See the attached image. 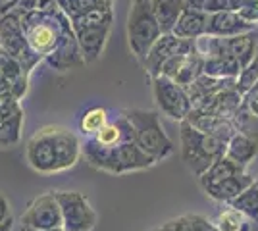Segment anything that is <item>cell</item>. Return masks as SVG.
Listing matches in <instances>:
<instances>
[{
	"instance_id": "obj_1",
	"label": "cell",
	"mask_w": 258,
	"mask_h": 231,
	"mask_svg": "<svg viewBox=\"0 0 258 231\" xmlns=\"http://www.w3.org/2000/svg\"><path fill=\"white\" fill-rule=\"evenodd\" d=\"M27 162L39 174H58L74 168L81 154L76 133L60 125H46L27 141Z\"/></svg>"
},
{
	"instance_id": "obj_2",
	"label": "cell",
	"mask_w": 258,
	"mask_h": 231,
	"mask_svg": "<svg viewBox=\"0 0 258 231\" xmlns=\"http://www.w3.org/2000/svg\"><path fill=\"white\" fill-rule=\"evenodd\" d=\"M179 143L183 162L197 177H203L218 158L226 156L227 143L214 135L199 131L187 120L179 121Z\"/></svg>"
},
{
	"instance_id": "obj_3",
	"label": "cell",
	"mask_w": 258,
	"mask_h": 231,
	"mask_svg": "<svg viewBox=\"0 0 258 231\" xmlns=\"http://www.w3.org/2000/svg\"><path fill=\"white\" fill-rule=\"evenodd\" d=\"M121 114L131 123L135 133V143L139 144L143 152L149 154L154 162H162L172 156L175 146L168 137V133L164 131L160 116L156 112L133 108V110H123Z\"/></svg>"
},
{
	"instance_id": "obj_4",
	"label": "cell",
	"mask_w": 258,
	"mask_h": 231,
	"mask_svg": "<svg viewBox=\"0 0 258 231\" xmlns=\"http://www.w3.org/2000/svg\"><path fill=\"white\" fill-rule=\"evenodd\" d=\"M85 158L91 166L110 174H127L156 164L149 154L141 150L137 143H121L114 148H100L91 139L85 143Z\"/></svg>"
},
{
	"instance_id": "obj_5",
	"label": "cell",
	"mask_w": 258,
	"mask_h": 231,
	"mask_svg": "<svg viewBox=\"0 0 258 231\" xmlns=\"http://www.w3.org/2000/svg\"><path fill=\"white\" fill-rule=\"evenodd\" d=\"M158 18L152 8V0H133L127 16V39L131 52L145 62L154 43L162 37Z\"/></svg>"
},
{
	"instance_id": "obj_6",
	"label": "cell",
	"mask_w": 258,
	"mask_h": 231,
	"mask_svg": "<svg viewBox=\"0 0 258 231\" xmlns=\"http://www.w3.org/2000/svg\"><path fill=\"white\" fill-rule=\"evenodd\" d=\"M152 95L162 114L172 120L185 121L193 110V102L189 99L187 89L177 85L170 77H152Z\"/></svg>"
},
{
	"instance_id": "obj_7",
	"label": "cell",
	"mask_w": 258,
	"mask_h": 231,
	"mask_svg": "<svg viewBox=\"0 0 258 231\" xmlns=\"http://www.w3.org/2000/svg\"><path fill=\"white\" fill-rule=\"evenodd\" d=\"M54 195L62 208L66 231H93L98 218L85 195L77 191H54Z\"/></svg>"
},
{
	"instance_id": "obj_8",
	"label": "cell",
	"mask_w": 258,
	"mask_h": 231,
	"mask_svg": "<svg viewBox=\"0 0 258 231\" xmlns=\"http://www.w3.org/2000/svg\"><path fill=\"white\" fill-rule=\"evenodd\" d=\"M64 225L62 208L54 193L37 197L22 214V227L33 231H50Z\"/></svg>"
},
{
	"instance_id": "obj_9",
	"label": "cell",
	"mask_w": 258,
	"mask_h": 231,
	"mask_svg": "<svg viewBox=\"0 0 258 231\" xmlns=\"http://www.w3.org/2000/svg\"><path fill=\"white\" fill-rule=\"evenodd\" d=\"M197 48V41H185V39H179L173 33H164L154 43V46L151 48V52L147 54L143 66L149 71L151 77H158L160 75L162 66L177 54H189Z\"/></svg>"
},
{
	"instance_id": "obj_10",
	"label": "cell",
	"mask_w": 258,
	"mask_h": 231,
	"mask_svg": "<svg viewBox=\"0 0 258 231\" xmlns=\"http://www.w3.org/2000/svg\"><path fill=\"white\" fill-rule=\"evenodd\" d=\"M243 104V95L237 91L235 87L226 89L222 93H218L210 99H205L193 106V110L203 112V114H210V116H218L224 120H233V116Z\"/></svg>"
},
{
	"instance_id": "obj_11",
	"label": "cell",
	"mask_w": 258,
	"mask_h": 231,
	"mask_svg": "<svg viewBox=\"0 0 258 231\" xmlns=\"http://www.w3.org/2000/svg\"><path fill=\"white\" fill-rule=\"evenodd\" d=\"M256 25L245 22L237 12H216L208 14L206 35L210 37H235V35L250 33Z\"/></svg>"
},
{
	"instance_id": "obj_12",
	"label": "cell",
	"mask_w": 258,
	"mask_h": 231,
	"mask_svg": "<svg viewBox=\"0 0 258 231\" xmlns=\"http://www.w3.org/2000/svg\"><path fill=\"white\" fill-rule=\"evenodd\" d=\"M187 121L197 127L199 131L208 133V135H214L218 139H222L224 143H227L233 135H235V125L231 120H224V118H218V116H210V114H203V112L191 110V114L187 116Z\"/></svg>"
},
{
	"instance_id": "obj_13",
	"label": "cell",
	"mask_w": 258,
	"mask_h": 231,
	"mask_svg": "<svg viewBox=\"0 0 258 231\" xmlns=\"http://www.w3.org/2000/svg\"><path fill=\"white\" fill-rule=\"evenodd\" d=\"M224 43H226V52L231 58H235L241 69H245L258 56V37L254 31L235 35V37H226Z\"/></svg>"
},
{
	"instance_id": "obj_14",
	"label": "cell",
	"mask_w": 258,
	"mask_h": 231,
	"mask_svg": "<svg viewBox=\"0 0 258 231\" xmlns=\"http://www.w3.org/2000/svg\"><path fill=\"white\" fill-rule=\"evenodd\" d=\"M256 179L250 177L245 172V174H239L235 177H229L226 181H220V183H214V185H208V187H203L205 193L210 198H214L218 202H224V204H229L233 198H237L245 189H248Z\"/></svg>"
},
{
	"instance_id": "obj_15",
	"label": "cell",
	"mask_w": 258,
	"mask_h": 231,
	"mask_svg": "<svg viewBox=\"0 0 258 231\" xmlns=\"http://www.w3.org/2000/svg\"><path fill=\"white\" fill-rule=\"evenodd\" d=\"M206 23H208V14L185 8L172 33L179 39H185V41H199L201 37L206 35Z\"/></svg>"
},
{
	"instance_id": "obj_16",
	"label": "cell",
	"mask_w": 258,
	"mask_h": 231,
	"mask_svg": "<svg viewBox=\"0 0 258 231\" xmlns=\"http://www.w3.org/2000/svg\"><path fill=\"white\" fill-rule=\"evenodd\" d=\"M235 85L237 79H218V77H210L203 73L191 87L187 89V93H189V99L193 102V106H197L205 99H210V97H214V95L226 91V89L235 87Z\"/></svg>"
},
{
	"instance_id": "obj_17",
	"label": "cell",
	"mask_w": 258,
	"mask_h": 231,
	"mask_svg": "<svg viewBox=\"0 0 258 231\" xmlns=\"http://www.w3.org/2000/svg\"><path fill=\"white\" fill-rule=\"evenodd\" d=\"M258 154V141L256 139H250L247 135H241V133H235L229 141H227L226 146V156L231 158L233 162H237L239 166L247 168Z\"/></svg>"
},
{
	"instance_id": "obj_18",
	"label": "cell",
	"mask_w": 258,
	"mask_h": 231,
	"mask_svg": "<svg viewBox=\"0 0 258 231\" xmlns=\"http://www.w3.org/2000/svg\"><path fill=\"white\" fill-rule=\"evenodd\" d=\"M245 172H247V168L239 166L231 158H227V156H222V158H218L214 164L208 168V172H206L205 176L199 177V183H201V187H208V185L226 181L229 177H235L239 174H245Z\"/></svg>"
},
{
	"instance_id": "obj_19",
	"label": "cell",
	"mask_w": 258,
	"mask_h": 231,
	"mask_svg": "<svg viewBox=\"0 0 258 231\" xmlns=\"http://www.w3.org/2000/svg\"><path fill=\"white\" fill-rule=\"evenodd\" d=\"M152 8L158 18L162 33H172L177 20L185 12V0H152Z\"/></svg>"
},
{
	"instance_id": "obj_20",
	"label": "cell",
	"mask_w": 258,
	"mask_h": 231,
	"mask_svg": "<svg viewBox=\"0 0 258 231\" xmlns=\"http://www.w3.org/2000/svg\"><path fill=\"white\" fill-rule=\"evenodd\" d=\"M0 43L4 44V48L16 56H23L22 48L25 41H23V31L22 25L18 23L16 18L12 16H4L0 20Z\"/></svg>"
},
{
	"instance_id": "obj_21",
	"label": "cell",
	"mask_w": 258,
	"mask_h": 231,
	"mask_svg": "<svg viewBox=\"0 0 258 231\" xmlns=\"http://www.w3.org/2000/svg\"><path fill=\"white\" fill-rule=\"evenodd\" d=\"M205 73L218 79H237L241 66L231 56H205Z\"/></svg>"
},
{
	"instance_id": "obj_22",
	"label": "cell",
	"mask_w": 258,
	"mask_h": 231,
	"mask_svg": "<svg viewBox=\"0 0 258 231\" xmlns=\"http://www.w3.org/2000/svg\"><path fill=\"white\" fill-rule=\"evenodd\" d=\"M203 73H205V56L199 52V48H195L193 52L187 54L179 73L175 75L173 81L177 85H181L183 89H189Z\"/></svg>"
},
{
	"instance_id": "obj_23",
	"label": "cell",
	"mask_w": 258,
	"mask_h": 231,
	"mask_svg": "<svg viewBox=\"0 0 258 231\" xmlns=\"http://www.w3.org/2000/svg\"><path fill=\"white\" fill-rule=\"evenodd\" d=\"M27 43L31 46L35 52H41V54H46L54 50V46L58 43L56 39V33H54L52 27L44 25V23H37V25H31L27 29Z\"/></svg>"
},
{
	"instance_id": "obj_24",
	"label": "cell",
	"mask_w": 258,
	"mask_h": 231,
	"mask_svg": "<svg viewBox=\"0 0 258 231\" xmlns=\"http://www.w3.org/2000/svg\"><path fill=\"white\" fill-rule=\"evenodd\" d=\"M214 223L220 231H248L250 229L247 216H245L243 212H239V210L231 208L229 204H227L226 210H222V212L218 214V218H216Z\"/></svg>"
},
{
	"instance_id": "obj_25",
	"label": "cell",
	"mask_w": 258,
	"mask_h": 231,
	"mask_svg": "<svg viewBox=\"0 0 258 231\" xmlns=\"http://www.w3.org/2000/svg\"><path fill=\"white\" fill-rule=\"evenodd\" d=\"M231 208L239 210L248 220H258V183L254 181L248 189H245L237 198L229 202Z\"/></svg>"
},
{
	"instance_id": "obj_26",
	"label": "cell",
	"mask_w": 258,
	"mask_h": 231,
	"mask_svg": "<svg viewBox=\"0 0 258 231\" xmlns=\"http://www.w3.org/2000/svg\"><path fill=\"white\" fill-rule=\"evenodd\" d=\"M231 121H233V125H235L237 133L247 135L250 139H256L258 141V116L245 104V100H243L241 108L237 110V114L233 116Z\"/></svg>"
},
{
	"instance_id": "obj_27",
	"label": "cell",
	"mask_w": 258,
	"mask_h": 231,
	"mask_svg": "<svg viewBox=\"0 0 258 231\" xmlns=\"http://www.w3.org/2000/svg\"><path fill=\"white\" fill-rule=\"evenodd\" d=\"M108 123V112L104 108H91L81 116L79 121V129L83 131V135L95 137L98 131H102Z\"/></svg>"
},
{
	"instance_id": "obj_28",
	"label": "cell",
	"mask_w": 258,
	"mask_h": 231,
	"mask_svg": "<svg viewBox=\"0 0 258 231\" xmlns=\"http://www.w3.org/2000/svg\"><path fill=\"white\" fill-rule=\"evenodd\" d=\"M258 81V56L248 64L245 69H241V73H239V77H237V85H235V89L245 97L247 95V91L254 83Z\"/></svg>"
},
{
	"instance_id": "obj_29",
	"label": "cell",
	"mask_w": 258,
	"mask_h": 231,
	"mask_svg": "<svg viewBox=\"0 0 258 231\" xmlns=\"http://www.w3.org/2000/svg\"><path fill=\"white\" fill-rule=\"evenodd\" d=\"M189 221L193 231H220L216 227V223L208 221V218L201 216V214H189Z\"/></svg>"
},
{
	"instance_id": "obj_30",
	"label": "cell",
	"mask_w": 258,
	"mask_h": 231,
	"mask_svg": "<svg viewBox=\"0 0 258 231\" xmlns=\"http://www.w3.org/2000/svg\"><path fill=\"white\" fill-rule=\"evenodd\" d=\"M158 231H193V227H191L189 216H181V218H175V220L164 223Z\"/></svg>"
},
{
	"instance_id": "obj_31",
	"label": "cell",
	"mask_w": 258,
	"mask_h": 231,
	"mask_svg": "<svg viewBox=\"0 0 258 231\" xmlns=\"http://www.w3.org/2000/svg\"><path fill=\"white\" fill-rule=\"evenodd\" d=\"M243 100H245V104H247L248 108L258 116V81L252 85V87L248 89L247 95L243 97Z\"/></svg>"
},
{
	"instance_id": "obj_32",
	"label": "cell",
	"mask_w": 258,
	"mask_h": 231,
	"mask_svg": "<svg viewBox=\"0 0 258 231\" xmlns=\"http://www.w3.org/2000/svg\"><path fill=\"white\" fill-rule=\"evenodd\" d=\"M210 6H212V0H185V8L193 12L210 14Z\"/></svg>"
},
{
	"instance_id": "obj_33",
	"label": "cell",
	"mask_w": 258,
	"mask_h": 231,
	"mask_svg": "<svg viewBox=\"0 0 258 231\" xmlns=\"http://www.w3.org/2000/svg\"><path fill=\"white\" fill-rule=\"evenodd\" d=\"M12 218V210H10V202L4 198V195L0 193V223Z\"/></svg>"
},
{
	"instance_id": "obj_34",
	"label": "cell",
	"mask_w": 258,
	"mask_h": 231,
	"mask_svg": "<svg viewBox=\"0 0 258 231\" xmlns=\"http://www.w3.org/2000/svg\"><path fill=\"white\" fill-rule=\"evenodd\" d=\"M16 2H18V0H0V10H2V12L10 10Z\"/></svg>"
},
{
	"instance_id": "obj_35",
	"label": "cell",
	"mask_w": 258,
	"mask_h": 231,
	"mask_svg": "<svg viewBox=\"0 0 258 231\" xmlns=\"http://www.w3.org/2000/svg\"><path fill=\"white\" fill-rule=\"evenodd\" d=\"M12 225H14V218L2 221V223H0V231H12Z\"/></svg>"
},
{
	"instance_id": "obj_36",
	"label": "cell",
	"mask_w": 258,
	"mask_h": 231,
	"mask_svg": "<svg viewBox=\"0 0 258 231\" xmlns=\"http://www.w3.org/2000/svg\"><path fill=\"white\" fill-rule=\"evenodd\" d=\"M22 231H33V229H25V227H22ZM50 231H66L64 227H58V229H50Z\"/></svg>"
},
{
	"instance_id": "obj_37",
	"label": "cell",
	"mask_w": 258,
	"mask_h": 231,
	"mask_svg": "<svg viewBox=\"0 0 258 231\" xmlns=\"http://www.w3.org/2000/svg\"><path fill=\"white\" fill-rule=\"evenodd\" d=\"M154 231H158V229H154Z\"/></svg>"
},
{
	"instance_id": "obj_38",
	"label": "cell",
	"mask_w": 258,
	"mask_h": 231,
	"mask_svg": "<svg viewBox=\"0 0 258 231\" xmlns=\"http://www.w3.org/2000/svg\"><path fill=\"white\" fill-rule=\"evenodd\" d=\"M256 183H258V179H256Z\"/></svg>"
}]
</instances>
